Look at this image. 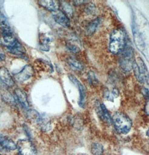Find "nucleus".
I'll return each mask as SVG.
<instances>
[{
	"instance_id": "f257e3e1",
	"label": "nucleus",
	"mask_w": 149,
	"mask_h": 155,
	"mask_svg": "<svg viewBox=\"0 0 149 155\" xmlns=\"http://www.w3.org/2000/svg\"><path fill=\"white\" fill-rule=\"evenodd\" d=\"M126 47V34L123 30H114L110 37L109 50L113 54H118Z\"/></svg>"
},
{
	"instance_id": "f03ea898",
	"label": "nucleus",
	"mask_w": 149,
	"mask_h": 155,
	"mask_svg": "<svg viewBox=\"0 0 149 155\" xmlns=\"http://www.w3.org/2000/svg\"><path fill=\"white\" fill-rule=\"evenodd\" d=\"M112 118V123L118 133L126 134L130 131L132 123L127 115L122 112H116Z\"/></svg>"
},
{
	"instance_id": "7ed1b4c3",
	"label": "nucleus",
	"mask_w": 149,
	"mask_h": 155,
	"mask_svg": "<svg viewBox=\"0 0 149 155\" xmlns=\"http://www.w3.org/2000/svg\"><path fill=\"white\" fill-rule=\"evenodd\" d=\"M133 69L137 80L140 83L145 85L143 88L149 90V73L145 63L141 58L138 57L134 61Z\"/></svg>"
},
{
	"instance_id": "20e7f679",
	"label": "nucleus",
	"mask_w": 149,
	"mask_h": 155,
	"mask_svg": "<svg viewBox=\"0 0 149 155\" xmlns=\"http://www.w3.org/2000/svg\"><path fill=\"white\" fill-rule=\"evenodd\" d=\"M120 66L125 72H130L133 69L134 63V50L131 47H126L122 52V55L119 60Z\"/></svg>"
},
{
	"instance_id": "39448f33",
	"label": "nucleus",
	"mask_w": 149,
	"mask_h": 155,
	"mask_svg": "<svg viewBox=\"0 0 149 155\" xmlns=\"http://www.w3.org/2000/svg\"><path fill=\"white\" fill-rule=\"evenodd\" d=\"M20 155H37V151L33 143L29 140H20L17 143Z\"/></svg>"
},
{
	"instance_id": "423d86ee",
	"label": "nucleus",
	"mask_w": 149,
	"mask_h": 155,
	"mask_svg": "<svg viewBox=\"0 0 149 155\" xmlns=\"http://www.w3.org/2000/svg\"><path fill=\"white\" fill-rule=\"evenodd\" d=\"M68 78L72 83H74L78 87L79 94H80V99L78 101V104L80 107H85L86 103V92L84 86L82 85L80 82L78 81V78L72 74H70Z\"/></svg>"
},
{
	"instance_id": "0eeeda50",
	"label": "nucleus",
	"mask_w": 149,
	"mask_h": 155,
	"mask_svg": "<svg viewBox=\"0 0 149 155\" xmlns=\"http://www.w3.org/2000/svg\"><path fill=\"white\" fill-rule=\"evenodd\" d=\"M34 70L30 65H26L18 73L14 74L15 78L19 82H24L33 76Z\"/></svg>"
},
{
	"instance_id": "6e6552de",
	"label": "nucleus",
	"mask_w": 149,
	"mask_h": 155,
	"mask_svg": "<svg viewBox=\"0 0 149 155\" xmlns=\"http://www.w3.org/2000/svg\"><path fill=\"white\" fill-rule=\"evenodd\" d=\"M53 18L60 25L65 28H68L70 25V20L68 18L67 15L64 13L63 11L60 10H57L56 11L53 12Z\"/></svg>"
},
{
	"instance_id": "1a4fd4ad",
	"label": "nucleus",
	"mask_w": 149,
	"mask_h": 155,
	"mask_svg": "<svg viewBox=\"0 0 149 155\" xmlns=\"http://www.w3.org/2000/svg\"><path fill=\"white\" fill-rule=\"evenodd\" d=\"M17 148V144L8 137L0 134V150L14 151Z\"/></svg>"
},
{
	"instance_id": "9d476101",
	"label": "nucleus",
	"mask_w": 149,
	"mask_h": 155,
	"mask_svg": "<svg viewBox=\"0 0 149 155\" xmlns=\"http://www.w3.org/2000/svg\"><path fill=\"white\" fill-rule=\"evenodd\" d=\"M97 113L99 117L108 124L112 123V118L108 109L103 104H99L97 109Z\"/></svg>"
},
{
	"instance_id": "9b49d317",
	"label": "nucleus",
	"mask_w": 149,
	"mask_h": 155,
	"mask_svg": "<svg viewBox=\"0 0 149 155\" xmlns=\"http://www.w3.org/2000/svg\"><path fill=\"white\" fill-rule=\"evenodd\" d=\"M0 80L8 87L14 85L15 82L8 69L5 67H0Z\"/></svg>"
},
{
	"instance_id": "f8f14e48",
	"label": "nucleus",
	"mask_w": 149,
	"mask_h": 155,
	"mask_svg": "<svg viewBox=\"0 0 149 155\" xmlns=\"http://www.w3.org/2000/svg\"><path fill=\"white\" fill-rule=\"evenodd\" d=\"M39 4L41 7L45 8L48 11H56L57 10H59L60 7V3L57 1L55 0H42L38 1Z\"/></svg>"
},
{
	"instance_id": "ddd939ff",
	"label": "nucleus",
	"mask_w": 149,
	"mask_h": 155,
	"mask_svg": "<svg viewBox=\"0 0 149 155\" xmlns=\"http://www.w3.org/2000/svg\"><path fill=\"white\" fill-rule=\"evenodd\" d=\"M15 93L18 100L20 104L22 105V107L24 108H28L29 107V103L26 93L20 89H16Z\"/></svg>"
},
{
	"instance_id": "4468645a",
	"label": "nucleus",
	"mask_w": 149,
	"mask_h": 155,
	"mask_svg": "<svg viewBox=\"0 0 149 155\" xmlns=\"http://www.w3.org/2000/svg\"><path fill=\"white\" fill-rule=\"evenodd\" d=\"M0 31L1 34L12 31L7 18L0 12Z\"/></svg>"
},
{
	"instance_id": "2eb2a0df",
	"label": "nucleus",
	"mask_w": 149,
	"mask_h": 155,
	"mask_svg": "<svg viewBox=\"0 0 149 155\" xmlns=\"http://www.w3.org/2000/svg\"><path fill=\"white\" fill-rule=\"evenodd\" d=\"M133 33H134V42L136 45L137 47L142 51L145 48V43L142 38L140 32L137 29L136 26H133Z\"/></svg>"
},
{
	"instance_id": "dca6fc26",
	"label": "nucleus",
	"mask_w": 149,
	"mask_h": 155,
	"mask_svg": "<svg viewBox=\"0 0 149 155\" xmlns=\"http://www.w3.org/2000/svg\"><path fill=\"white\" fill-rule=\"evenodd\" d=\"M7 48L9 51V52L14 55L23 56L26 53L25 49L21 45V43L19 41L14 46L11 47H8Z\"/></svg>"
},
{
	"instance_id": "f3484780",
	"label": "nucleus",
	"mask_w": 149,
	"mask_h": 155,
	"mask_svg": "<svg viewBox=\"0 0 149 155\" xmlns=\"http://www.w3.org/2000/svg\"><path fill=\"white\" fill-rule=\"evenodd\" d=\"M35 64L36 66H37L38 67H39L41 70L44 71H45L49 72H52L53 70L52 64L43 59H39L35 61Z\"/></svg>"
},
{
	"instance_id": "a211bd4d",
	"label": "nucleus",
	"mask_w": 149,
	"mask_h": 155,
	"mask_svg": "<svg viewBox=\"0 0 149 155\" xmlns=\"http://www.w3.org/2000/svg\"><path fill=\"white\" fill-rule=\"evenodd\" d=\"M37 123L39 124L41 130L44 132H47L51 129V122L48 118L45 116L41 115V117Z\"/></svg>"
},
{
	"instance_id": "6ab92c4d",
	"label": "nucleus",
	"mask_w": 149,
	"mask_h": 155,
	"mask_svg": "<svg viewBox=\"0 0 149 155\" xmlns=\"http://www.w3.org/2000/svg\"><path fill=\"white\" fill-rule=\"evenodd\" d=\"M101 23V18H97L91 22H90L86 28V33L89 35H91L94 33L97 28Z\"/></svg>"
},
{
	"instance_id": "aec40b11",
	"label": "nucleus",
	"mask_w": 149,
	"mask_h": 155,
	"mask_svg": "<svg viewBox=\"0 0 149 155\" xmlns=\"http://www.w3.org/2000/svg\"><path fill=\"white\" fill-rule=\"evenodd\" d=\"M104 97L107 100L113 102L114 99L117 97L119 95L118 90L117 89H114L112 90L111 91H109L108 90H106L104 92Z\"/></svg>"
},
{
	"instance_id": "412c9836",
	"label": "nucleus",
	"mask_w": 149,
	"mask_h": 155,
	"mask_svg": "<svg viewBox=\"0 0 149 155\" xmlns=\"http://www.w3.org/2000/svg\"><path fill=\"white\" fill-rule=\"evenodd\" d=\"M91 152L93 155H102L104 152V148L101 143H94L91 144Z\"/></svg>"
},
{
	"instance_id": "4be33fe9",
	"label": "nucleus",
	"mask_w": 149,
	"mask_h": 155,
	"mask_svg": "<svg viewBox=\"0 0 149 155\" xmlns=\"http://www.w3.org/2000/svg\"><path fill=\"white\" fill-rule=\"evenodd\" d=\"M67 62L70 66L72 67L76 70L81 71L84 69V66L82 63L79 62L78 60L74 58H68L67 60Z\"/></svg>"
},
{
	"instance_id": "5701e85b",
	"label": "nucleus",
	"mask_w": 149,
	"mask_h": 155,
	"mask_svg": "<svg viewBox=\"0 0 149 155\" xmlns=\"http://www.w3.org/2000/svg\"><path fill=\"white\" fill-rule=\"evenodd\" d=\"M27 115H28V118L31 120L35 121L36 122H38L39 119L41 117V115L39 114L38 111L35 110H30L28 111Z\"/></svg>"
},
{
	"instance_id": "b1692460",
	"label": "nucleus",
	"mask_w": 149,
	"mask_h": 155,
	"mask_svg": "<svg viewBox=\"0 0 149 155\" xmlns=\"http://www.w3.org/2000/svg\"><path fill=\"white\" fill-rule=\"evenodd\" d=\"M61 5H62V7L64 10V11L65 12L64 13L68 16L72 17L73 15V10L71 6L65 2H62V3H61Z\"/></svg>"
},
{
	"instance_id": "393cba45",
	"label": "nucleus",
	"mask_w": 149,
	"mask_h": 155,
	"mask_svg": "<svg viewBox=\"0 0 149 155\" xmlns=\"http://www.w3.org/2000/svg\"><path fill=\"white\" fill-rule=\"evenodd\" d=\"M66 46L68 49L73 53H78L80 51V47L78 45H75L74 43H72L71 42L67 43Z\"/></svg>"
},
{
	"instance_id": "a878e982",
	"label": "nucleus",
	"mask_w": 149,
	"mask_h": 155,
	"mask_svg": "<svg viewBox=\"0 0 149 155\" xmlns=\"http://www.w3.org/2000/svg\"><path fill=\"white\" fill-rule=\"evenodd\" d=\"M39 40H40L41 45H48V44L51 41V38L49 35H47V34H43L41 35L40 38H39Z\"/></svg>"
},
{
	"instance_id": "bb28decb",
	"label": "nucleus",
	"mask_w": 149,
	"mask_h": 155,
	"mask_svg": "<svg viewBox=\"0 0 149 155\" xmlns=\"http://www.w3.org/2000/svg\"><path fill=\"white\" fill-rule=\"evenodd\" d=\"M88 81L91 85H96L98 83L97 76L93 72L90 71L88 74Z\"/></svg>"
},
{
	"instance_id": "cd10ccee",
	"label": "nucleus",
	"mask_w": 149,
	"mask_h": 155,
	"mask_svg": "<svg viewBox=\"0 0 149 155\" xmlns=\"http://www.w3.org/2000/svg\"><path fill=\"white\" fill-rule=\"evenodd\" d=\"M96 11V8L93 4H90L86 8V12L89 14H93Z\"/></svg>"
},
{
	"instance_id": "c85d7f7f",
	"label": "nucleus",
	"mask_w": 149,
	"mask_h": 155,
	"mask_svg": "<svg viewBox=\"0 0 149 155\" xmlns=\"http://www.w3.org/2000/svg\"><path fill=\"white\" fill-rule=\"evenodd\" d=\"M4 99L6 102H8L9 101V103L10 104H14V99L12 97V96H11L10 94H7V95H4Z\"/></svg>"
},
{
	"instance_id": "c756f323",
	"label": "nucleus",
	"mask_w": 149,
	"mask_h": 155,
	"mask_svg": "<svg viewBox=\"0 0 149 155\" xmlns=\"http://www.w3.org/2000/svg\"><path fill=\"white\" fill-rule=\"evenodd\" d=\"M6 55L5 54L1 49H0V62H2L5 59Z\"/></svg>"
},
{
	"instance_id": "7c9ffc66",
	"label": "nucleus",
	"mask_w": 149,
	"mask_h": 155,
	"mask_svg": "<svg viewBox=\"0 0 149 155\" xmlns=\"http://www.w3.org/2000/svg\"><path fill=\"white\" fill-rule=\"evenodd\" d=\"M145 111L147 114L149 115V97L148 98V100L147 101V103L146 104L145 107Z\"/></svg>"
},
{
	"instance_id": "2f4dec72",
	"label": "nucleus",
	"mask_w": 149,
	"mask_h": 155,
	"mask_svg": "<svg viewBox=\"0 0 149 155\" xmlns=\"http://www.w3.org/2000/svg\"><path fill=\"white\" fill-rule=\"evenodd\" d=\"M74 5H81V4H84L85 2H88V1H74Z\"/></svg>"
},
{
	"instance_id": "473e14b6",
	"label": "nucleus",
	"mask_w": 149,
	"mask_h": 155,
	"mask_svg": "<svg viewBox=\"0 0 149 155\" xmlns=\"http://www.w3.org/2000/svg\"><path fill=\"white\" fill-rule=\"evenodd\" d=\"M146 134H147V136L149 137V128L147 130V133H146Z\"/></svg>"
},
{
	"instance_id": "72a5a7b5",
	"label": "nucleus",
	"mask_w": 149,
	"mask_h": 155,
	"mask_svg": "<svg viewBox=\"0 0 149 155\" xmlns=\"http://www.w3.org/2000/svg\"><path fill=\"white\" fill-rule=\"evenodd\" d=\"M0 155H1V154H0Z\"/></svg>"
}]
</instances>
